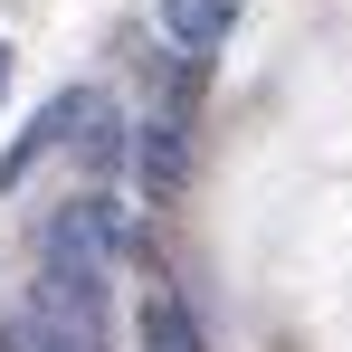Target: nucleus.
I'll return each instance as SVG.
<instances>
[{"label":"nucleus","mask_w":352,"mask_h":352,"mask_svg":"<svg viewBox=\"0 0 352 352\" xmlns=\"http://www.w3.org/2000/svg\"><path fill=\"white\" fill-rule=\"evenodd\" d=\"M133 172H143V190H153V200L190 181V143H181V124H143V143H133Z\"/></svg>","instance_id":"3"},{"label":"nucleus","mask_w":352,"mask_h":352,"mask_svg":"<svg viewBox=\"0 0 352 352\" xmlns=\"http://www.w3.org/2000/svg\"><path fill=\"white\" fill-rule=\"evenodd\" d=\"M238 29V0H162V38L172 48H219Z\"/></svg>","instance_id":"2"},{"label":"nucleus","mask_w":352,"mask_h":352,"mask_svg":"<svg viewBox=\"0 0 352 352\" xmlns=\"http://www.w3.org/2000/svg\"><path fill=\"white\" fill-rule=\"evenodd\" d=\"M0 352H96L86 324H58V314H38V305H19L10 324H0Z\"/></svg>","instance_id":"4"},{"label":"nucleus","mask_w":352,"mask_h":352,"mask_svg":"<svg viewBox=\"0 0 352 352\" xmlns=\"http://www.w3.org/2000/svg\"><path fill=\"white\" fill-rule=\"evenodd\" d=\"M105 257H115V210H105V200H76V210L48 219V276L105 286Z\"/></svg>","instance_id":"1"},{"label":"nucleus","mask_w":352,"mask_h":352,"mask_svg":"<svg viewBox=\"0 0 352 352\" xmlns=\"http://www.w3.org/2000/svg\"><path fill=\"white\" fill-rule=\"evenodd\" d=\"M0 86H10V48H0Z\"/></svg>","instance_id":"6"},{"label":"nucleus","mask_w":352,"mask_h":352,"mask_svg":"<svg viewBox=\"0 0 352 352\" xmlns=\"http://www.w3.org/2000/svg\"><path fill=\"white\" fill-rule=\"evenodd\" d=\"M143 352H200L190 314H181V305H143Z\"/></svg>","instance_id":"5"}]
</instances>
